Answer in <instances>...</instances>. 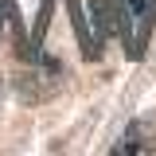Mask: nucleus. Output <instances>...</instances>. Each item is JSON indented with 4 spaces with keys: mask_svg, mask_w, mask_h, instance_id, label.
Listing matches in <instances>:
<instances>
[{
    "mask_svg": "<svg viewBox=\"0 0 156 156\" xmlns=\"http://www.w3.org/2000/svg\"><path fill=\"white\" fill-rule=\"evenodd\" d=\"M94 27L98 35H117L129 58H140L148 31L156 23V0H94Z\"/></svg>",
    "mask_w": 156,
    "mask_h": 156,
    "instance_id": "1",
    "label": "nucleus"
},
{
    "mask_svg": "<svg viewBox=\"0 0 156 156\" xmlns=\"http://www.w3.org/2000/svg\"><path fill=\"white\" fill-rule=\"evenodd\" d=\"M0 94H4V82H0Z\"/></svg>",
    "mask_w": 156,
    "mask_h": 156,
    "instance_id": "2",
    "label": "nucleus"
}]
</instances>
